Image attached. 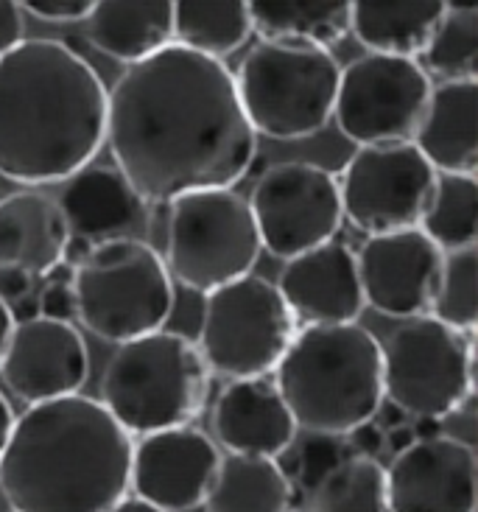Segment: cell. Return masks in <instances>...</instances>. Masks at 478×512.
Masks as SVG:
<instances>
[{"label": "cell", "mask_w": 478, "mask_h": 512, "mask_svg": "<svg viewBox=\"0 0 478 512\" xmlns=\"http://www.w3.org/2000/svg\"><path fill=\"white\" fill-rule=\"evenodd\" d=\"M104 143L149 208L233 188L258 152L233 70L177 42L118 76L107 93Z\"/></svg>", "instance_id": "6da1fadb"}, {"label": "cell", "mask_w": 478, "mask_h": 512, "mask_svg": "<svg viewBox=\"0 0 478 512\" xmlns=\"http://www.w3.org/2000/svg\"><path fill=\"white\" fill-rule=\"evenodd\" d=\"M107 135V87L65 42L23 40L0 56V174L20 185L65 182Z\"/></svg>", "instance_id": "7a4b0ae2"}, {"label": "cell", "mask_w": 478, "mask_h": 512, "mask_svg": "<svg viewBox=\"0 0 478 512\" xmlns=\"http://www.w3.org/2000/svg\"><path fill=\"white\" fill-rule=\"evenodd\" d=\"M132 437L101 401L70 395L14 417L0 454L12 512H107L129 493Z\"/></svg>", "instance_id": "3957f363"}, {"label": "cell", "mask_w": 478, "mask_h": 512, "mask_svg": "<svg viewBox=\"0 0 478 512\" xmlns=\"http://www.w3.org/2000/svg\"><path fill=\"white\" fill-rule=\"evenodd\" d=\"M297 431L339 440L383 403L381 342L364 325H305L274 367Z\"/></svg>", "instance_id": "277c9868"}, {"label": "cell", "mask_w": 478, "mask_h": 512, "mask_svg": "<svg viewBox=\"0 0 478 512\" xmlns=\"http://www.w3.org/2000/svg\"><path fill=\"white\" fill-rule=\"evenodd\" d=\"M210 370L188 336L154 331L123 342L101 378V406L132 434L188 426L205 409Z\"/></svg>", "instance_id": "5b68a950"}, {"label": "cell", "mask_w": 478, "mask_h": 512, "mask_svg": "<svg viewBox=\"0 0 478 512\" xmlns=\"http://www.w3.org/2000/svg\"><path fill=\"white\" fill-rule=\"evenodd\" d=\"M339 76L328 48L260 42L235 73V90L255 135L302 140L330 124Z\"/></svg>", "instance_id": "8992f818"}, {"label": "cell", "mask_w": 478, "mask_h": 512, "mask_svg": "<svg viewBox=\"0 0 478 512\" xmlns=\"http://www.w3.org/2000/svg\"><path fill=\"white\" fill-rule=\"evenodd\" d=\"M76 319L104 342H132L163 331L174 308V286L163 255L143 238L96 244L73 272Z\"/></svg>", "instance_id": "52a82bcc"}, {"label": "cell", "mask_w": 478, "mask_h": 512, "mask_svg": "<svg viewBox=\"0 0 478 512\" xmlns=\"http://www.w3.org/2000/svg\"><path fill=\"white\" fill-rule=\"evenodd\" d=\"M165 269L185 289L210 294L238 277L252 275L260 236L252 210L233 188L196 191L168 202Z\"/></svg>", "instance_id": "ba28073f"}, {"label": "cell", "mask_w": 478, "mask_h": 512, "mask_svg": "<svg viewBox=\"0 0 478 512\" xmlns=\"http://www.w3.org/2000/svg\"><path fill=\"white\" fill-rule=\"evenodd\" d=\"M205 297L193 345L207 370L230 381L272 373L297 336V319L272 280L244 275Z\"/></svg>", "instance_id": "9c48e42d"}, {"label": "cell", "mask_w": 478, "mask_h": 512, "mask_svg": "<svg viewBox=\"0 0 478 512\" xmlns=\"http://www.w3.org/2000/svg\"><path fill=\"white\" fill-rule=\"evenodd\" d=\"M383 398L406 417L459 412L473 395V333H459L434 317L406 319L381 345Z\"/></svg>", "instance_id": "30bf717a"}, {"label": "cell", "mask_w": 478, "mask_h": 512, "mask_svg": "<svg viewBox=\"0 0 478 512\" xmlns=\"http://www.w3.org/2000/svg\"><path fill=\"white\" fill-rule=\"evenodd\" d=\"M431 76L417 59L364 54L339 76L333 118L358 146L409 143L431 96Z\"/></svg>", "instance_id": "8fae6325"}, {"label": "cell", "mask_w": 478, "mask_h": 512, "mask_svg": "<svg viewBox=\"0 0 478 512\" xmlns=\"http://www.w3.org/2000/svg\"><path fill=\"white\" fill-rule=\"evenodd\" d=\"M437 171L414 143L358 146L344 166L342 216L369 236L414 230L434 194Z\"/></svg>", "instance_id": "7c38bea8"}, {"label": "cell", "mask_w": 478, "mask_h": 512, "mask_svg": "<svg viewBox=\"0 0 478 512\" xmlns=\"http://www.w3.org/2000/svg\"><path fill=\"white\" fill-rule=\"evenodd\" d=\"M260 247L291 261L333 241L342 227L339 180L316 163H280L263 171L249 196Z\"/></svg>", "instance_id": "4fadbf2b"}, {"label": "cell", "mask_w": 478, "mask_h": 512, "mask_svg": "<svg viewBox=\"0 0 478 512\" xmlns=\"http://www.w3.org/2000/svg\"><path fill=\"white\" fill-rule=\"evenodd\" d=\"M476 448L451 434L414 443L386 471V512H476Z\"/></svg>", "instance_id": "5bb4252c"}, {"label": "cell", "mask_w": 478, "mask_h": 512, "mask_svg": "<svg viewBox=\"0 0 478 512\" xmlns=\"http://www.w3.org/2000/svg\"><path fill=\"white\" fill-rule=\"evenodd\" d=\"M90 375V356L73 322L37 317L14 325L0 361V378L17 401H59L79 395Z\"/></svg>", "instance_id": "9a60e30c"}, {"label": "cell", "mask_w": 478, "mask_h": 512, "mask_svg": "<svg viewBox=\"0 0 478 512\" xmlns=\"http://www.w3.org/2000/svg\"><path fill=\"white\" fill-rule=\"evenodd\" d=\"M216 443L191 426L157 431L132 445L129 490L163 512H191L205 504L219 468Z\"/></svg>", "instance_id": "2e32d148"}, {"label": "cell", "mask_w": 478, "mask_h": 512, "mask_svg": "<svg viewBox=\"0 0 478 512\" xmlns=\"http://www.w3.org/2000/svg\"><path fill=\"white\" fill-rule=\"evenodd\" d=\"M364 303L386 317H425L437 291L442 252L414 227L369 236L356 252Z\"/></svg>", "instance_id": "e0dca14e"}, {"label": "cell", "mask_w": 478, "mask_h": 512, "mask_svg": "<svg viewBox=\"0 0 478 512\" xmlns=\"http://www.w3.org/2000/svg\"><path fill=\"white\" fill-rule=\"evenodd\" d=\"M274 286L294 319L305 325H350L367 308L356 252L339 241H328L286 261Z\"/></svg>", "instance_id": "ac0fdd59"}, {"label": "cell", "mask_w": 478, "mask_h": 512, "mask_svg": "<svg viewBox=\"0 0 478 512\" xmlns=\"http://www.w3.org/2000/svg\"><path fill=\"white\" fill-rule=\"evenodd\" d=\"M213 437L235 457L280 459L297 426L283 395L269 378L230 381L213 403Z\"/></svg>", "instance_id": "d6986e66"}, {"label": "cell", "mask_w": 478, "mask_h": 512, "mask_svg": "<svg viewBox=\"0 0 478 512\" xmlns=\"http://www.w3.org/2000/svg\"><path fill=\"white\" fill-rule=\"evenodd\" d=\"M70 236L87 238L90 244H104L115 238H135L146 227L149 205L132 191L118 168L87 166L65 180L56 199Z\"/></svg>", "instance_id": "ffe728a7"}, {"label": "cell", "mask_w": 478, "mask_h": 512, "mask_svg": "<svg viewBox=\"0 0 478 512\" xmlns=\"http://www.w3.org/2000/svg\"><path fill=\"white\" fill-rule=\"evenodd\" d=\"M414 149L437 174L476 177L478 82H442L431 87L423 118L411 135Z\"/></svg>", "instance_id": "44dd1931"}, {"label": "cell", "mask_w": 478, "mask_h": 512, "mask_svg": "<svg viewBox=\"0 0 478 512\" xmlns=\"http://www.w3.org/2000/svg\"><path fill=\"white\" fill-rule=\"evenodd\" d=\"M68 224L51 196L17 191L0 199V266L48 275L62 263Z\"/></svg>", "instance_id": "7402d4cb"}, {"label": "cell", "mask_w": 478, "mask_h": 512, "mask_svg": "<svg viewBox=\"0 0 478 512\" xmlns=\"http://www.w3.org/2000/svg\"><path fill=\"white\" fill-rule=\"evenodd\" d=\"M87 40L110 59L135 65L174 42V3L101 0L87 14Z\"/></svg>", "instance_id": "603a6c76"}, {"label": "cell", "mask_w": 478, "mask_h": 512, "mask_svg": "<svg viewBox=\"0 0 478 512\" xmlns=\"http://www.w3.org/2000/svg\"><path fill=\"white\" fill-rule=\"evenodd\" d=\"M442 12V0H356L350 3V31L369 54L414 59L437 31Z\"/></svg>", "instance_id": "cb8c5ba5"}, {"label": "cell", "mask_w": 478, "mask_h": 512, "mask_svg": "<svg viewBox=\"0 0 478 512\" xmlns=\"http://www.w3.org/2000/svg\"><path fill=\"white\" fill-rule=\"evenodd\" d=\"M246 6L263 42L328 48L350 34L347 0H252Z\"/></svg>", "instance_id": "d4e9b609"}, {"label": "cell", "mask_w": 478, "mask_h": 512, "mask_svg": "<svg viewBox=\"0 0 478 512\" xmlns=\"http://www.w3.org/2000/svg\"><path fill=\"white\" fill-rule=\"evenodd\" d=\"M291 479L277 459L227 457L219 459L216 476L205 496V512H286Z\"/></svg>", "instance_id": "484cf974"}, {"label": "cell", "mask_w": 478, "mask_h": 512, "mask_svg": "<svg viewBox=\"0 0 478 512\" xmlns=\"http://www.w3.org/2000/svg\"><path fill=\"white\" fill-rule=\"evenodd\" d=\"M252 34L249 6L241 0H179L174 3V42L210 59L238 51Z\"/></svg>", "instance_id": "4316f807"}, {"label": "cell", "mask_w": 478, "mask_h": 512, "mask_svg": "<svg viewBox=\"0 0 478 512\" xmlns=\"http://www.w3.org/2000/svg\"><path fill=\"white\" fill-rule=\"evenodd\" d=\"M417 230L434 241L442 255L473 250L478 241V182L462 174H437L434 194Z\"/></svg>", "instance_id": "83f0119b"}, {"label": "cell", "mask_w": 478, "mask_h": 512, "mask_svg": "<svg viewBox=\"0 0 478 512\" xmlns=\"http://www.w3.org/2000/svg\"><path fill=\"white\" fill-rule=\"evenodd\" d=\"M314 512H386V471L372 457H342L314 482Z\"/></svg>", "instance_id": "f1b7e54d"}, {"label": "cell", "mask_w": 478, "mask_h": 512, "mask_svg": "<svg viewBox=\"0 0 478 512\" xmlns=\"http://www.w3.org/2000/svg\"><path fill=\"white\" fill-rule=\"evenodd\" d=\"M425 73L442 82H470L478 68V9L473 3H445L437 31L425 45Z\"/></svg>", "instance_id": "f546056e"}, {"label": "cell", "mask_w": 478, "mask_h": 512, "mask_svg": "<svg viewBox=\"0 0 478 512\" xmlns=\"http://www.w3.org/2000/svg\"><path fill=\"white\" fill-rule=\"evenodd\" d=\"M428 317L459 333H473L478 322V247L442 255L437 291Z\"/></svg>", "instance_id": "4dcf8cb0"}, {"label": "cell", "mask_w": 478, "mask_h": 512, "mask_svg": "<svg viewBox=\"0 0 478 512\" xmlns=\"http://www.w3.org/2000/svg\"><path fill=\"white\" fill-rule=\"evenodd\" d=\"M20 9H28L42 20L65 23V20H87L93 3L90 0H26V3H20Z\"/></svg>", "instance_id": "1f68e13d"}, {"label": "cell", "mask_w": 478, "mask_h": 512, "mask_svg": "<svg viewBox=\"0 0 478 512\" xmlns=\"http://www.w3.org/2000/svg\"><path fill=\"white\" fill-rule=\"evenodd\" d=\"M40 303V317L54 319V322H73L76 319V297L70 283H48L37 297Z\"/></svg>", "instance_id": "d6a6232c"}, {"label": "cell", "mask_w": 478, "mask_h": 512, "mask_svg": "<svg viewBox=\"0 0 478 512\" xmlns=\"http://www.w3.org/2000/svg\"><path fill=\"white\" fill-rule=\"evenodd\" d=\"M23 42V9L14 0H0V56Z\"/></svg>", "instance_id": "836d02e7"}, {"label": "cell", "mask_w": 478, "mask_h": 512, "mask_svg": "<svg viewBox=\"0 0 478 512\" xmlns=\"http://www.w3.org/2000/svg\"><path fill=\"white\" fill-rule=\"evenodd\" d=\"M31 286H34V277L28 272L14 269V266H0V300L6 305H14L17 300L28 297Z\"/></svg>", "instance_id": "e575fe53"}, {"label": "cell", "mask_w": 478, "mask_h": 512, "mask_svg": "<svg viewBox=\"0 0 478 512\" xmlns=\"http://www.w3.org/2000/svg\"><path fill=\"white\" fill-rule=\"evenodd\" d=\"M347 437L353 440V445H356V451L361 457L375 459L383 451V445H386V431H383L378 423H372V420L350 431Z\"/></svg>", "instance_id": "d590c367"}, {"label": "cell", "mask_w": 478, "mask_h": 512, "mask_svg": "<svg viewBox=\"0 0 478 512\" xmlns=\"http://www.w3.org/2000/svg\"><path fill=\"white\" fill-rule=\"evenodd\" d=\"M96 244H90L87 238H79V236H70L68 233V241H65V250H62V263L68 266V269H79L84 261H87V255L93 252Z\"/></svg>", "instance_id": "8d00e7d4"}, {"label": "cell", "mask_w": 478, "mask_h": 512, "mask_svg": "<svg viewBox=\"0 0 478 512\" xmlns=\"http://www.w3.org/2000/svg\"><path fill=\"white\" fill-rule=\"evenodd\" d=\"M9 311H12L14 325H20V322H31V319L40 317V303L28 294L23 300H17L14 305H9Z\"/></svg>", "instance_id": "74e56055"}, {"label": "cell", "mask_w": 478, "mask_h": 512, "mask_svg": "<svg viewBox=\"0 0 478 512\" xmlns=\"http://www.w3.org/2000/svg\"><path fill=\"white\" fill-rule=\"evenodd\" d=\"M386 443H389V448L395 451V454H400V451H406L411 443H414V434H411V426H395V429H389V434H386Z\"/></svg>", "instance_id": "f35d334b"}, {"label": "cell", "mask_w": 478, "mask_h": 512, "mask_svg": "<svg viewBox=\"0 0 478 512\" xmlns=\"http://www.w3.org/2000/svg\"><path fill=\"white\" fill-rule=\"evenodd\" d=\"M411 434H414V440H428V437H437V434H442V420L417 417V420L411 423Z\"/></svg>", "instance_id": "ab89813d"}, {"label": "cell", "mask_w": 478, "mask_h": 512, "mask_svg": "<svg viewBox=\"0 0 478 512\" xmlns=\"http://www.w3.org/2000/svg\"><path fill=\"white\" fill-rule=\"evenodd\" d=\"M14 426V412L9 401L3 398V392H0V454H3V448L9 443V434H12Z\"/></svg>", "instance_id": "60d3db41"}, {"label": "cell", "mask_w": 478, "mask_h": 512, "mask_svg": "<svg viewBox=\"0 0 478 512\" xmlns=\"http://www.w3.org/2000/svg\"><path fill=\"white\" fill-rule=\"evenodd\" d=\"M14 319L9 305L0 300V361H3V353H6V345H9V336H12Z\"/></svg>", "instance_id": "b9f144b4"}, {"label": "cell", "mask_w": 478, "mask_h": 512, "mask_svg": "<svg viewBox=\"0 0 478 512\" xmlns=\"http://www.w3.org/2000/svg\"><path fill=\"white\" fill-rule=\"evenodd\" d=\"M107 512H163L157 510V507H151V504H146V501H140L137 496H123L118 504H112L110 510Z\"/></svg>", "instance_id": "7bdbcfd3"}, {"label": "cell", "mask_w": 478, "mask_h": 512, "mask_svg": "<svg viewBox=\"0 0 478 512\" xmlns=\"http://www.w3.org/2000/svg\"><path fill=\"white\" fill-rule=\"evenodd\" d=\"M378 415H381V429H395V426L406 423V415L397 406H392V403H381Z\"/></svg>", "instance_id": "ee69618b"}, {"label": "cell", "mask_w": 478, "mask_h": 512, "mask_svg": "<svg viewBox=\"0 0 478 512\" xmlns=\"http://www.w3.org/2000/svg\"><path fill=\"white\" fill-rule=\"evenodd\" d=\"M286 512H314V510H286Z\"/></svg>", "instance_id": "f6af8a7d"}]
</instances>
